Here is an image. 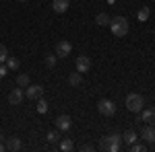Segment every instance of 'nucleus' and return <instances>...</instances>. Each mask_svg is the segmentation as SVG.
<instances>
[{"label": "nucleus", "instance_id": "nucleus-13", "mask_svg": "<svg viewBox=\"0 0 155 152\" xmlns=\"http://www.w3.org/2000/svg\"><path fill=\"white\" fill-rule=\"evenodd\" d=\"M137 140H139V134H137L134 129H128V132L122 136V142H126V146H128V144H134Z\"/></svg>", "mask_w": 155, "mask_h": 152}, {"label": "nucleus", "instance_id": "nucleus-3", "mask_svg": "<svg viewBox=\"0 0 155 152\" xmlns=\"http://www.w3.org/2000/svg\"><path fill=\"white\" fill-rule=\"evenodd\" d=\"M126 109L128 111H132V113H141L143 111V107H145V99H143V95H139V93H130L128 97H126Z\"/></svg>", "mask_w": 155, "mask_h": 152}, {"label": "nucleus", "instance_id": "nucleus-12", "mask_svg": "<svg viewBox=\"0 0 155 152\" xmlns=\"http://www.w3.org/2000/svg\"><path fill=\"white\" fill-rule=\"evenodd\" d=\"M141 119L149 121V126H155V107H149V109L141 111Z\"/></svg>", "mask_w": 155, "mask_h": 152}, {"label": "nucleus", "instance_id": "nucleus-19", "mask_svg": "<svg viewBox=\"0 0 155 152\" xmlns=\"http://www.w3.org/2000/svg\"><path fill=\"white\" fill-rule=\"evenodd\" d=\"M6 148H8V150H21V140H19V138H8Z\"/></svg>", "mask_w": 155, "mask_h": 152}, {"label": "nucleus", "instance_id": "nucleus-14", "mask_svg": "<svg viewBox=\"0 0 155 152\" xmlns=\"http://www.w3.org/2000/svg\"><path fill=\"white\" fill-rule=\"evenodd\" d=\"M62 140V132H60L58 128L56 129H52V132H48V142L50 144H56V142Z\"/></svg>", "mask_w": 155, "mask_h": 152}, {"label": "nucleus", "instance_id": "nucleus-10", "mask_svg": "<svg viewBox=\"0 0 155 152\" xmlns=\"http://www.w3.org/2000/svg\"><path fill=\"white\" fill-rule=\"evenodd\" d=\"M23 99H25V93H23L21 86H19V88H12L11 95H8V103H11V105H21Z\"/></svg>", "mask_w": 155, "mask_h": 152}, {"label": "nucleus", "instance_id": "nucleus-20", "mask_svg": "<svg viewBox=\"0 0 155 152\" xmlns=\"http://www.w3.org/2000/svg\"><path fill=\"white\" fill-rule=\"evenodd\" d=\"M126 148H128V152H145V150H147V146H145V144H139V142L128 144Z\"/></svg>", "mask_w": 155, "mask_h": 152}, {"label": "nucleus", "instance_id": "nucleus-1", "mask_svg": "<svg viewBox=\"0 0 155 152\" xmlns=\"http://www.w3.org/2000/svg\"><path fill=\"white\" fill-rule=\"evenodd\" d=\"M110 29H112V33L116 37H126L128 35V21H126V17H114L110 21Z\"/></svg>", "mask_w": 155, "mask_h": 152}, {"label": "nucleus", "instance_id": "nucleus-17", "mask_svg": "<svg viewBox=\"0 0 155 152\" xmlns=\"http://www.w3.org/2000/svg\"><path fill=\"white\" fill-rule=\"evenodd\" d=\"M29 84H31V80H29V76H27V74H19V76H17V86L27 88Z\"/></svg>", "mask_w": 155, "mask_h": 152}, {"label": "nucleus", "instance_id": "nucleus-26", "mask_svg": "<svg viewBox=\"0 0 155 152\" xmlns=\"http://www.w3.org/2000/svg\"><path fill=\"white\" fill-rule=\"evenodd\" d=\"M6 72H8V68H6L4 64H0V78H4V76H6Z\"/></svg>", "mask_w": 155, "mask_h": 152}, {"label": "nucleus", "instance_id": "nucleus-23", "mask_svg": "<svg viewBox=\"0 0 155 152\" xmlns=\"http://www.w3.org/2000/svg\"><path fill=\"white\" fill-rule=\"evenodd\" d=\"M149 14H151L149 6H143V8L139 11V14H137V17H139V21H147V19H149Z\"/></svg>", "mask_w": 155, "mask_h": 152}, {"label": "nucleus", "instance_id": "nucleus-7", "mask_svg": "<svg viewBox=\"0 0 155 152\" xmlns=\"http://www.w3.org/2000/svg\"><path fill=\"white\" fill-rule=\"evenodd\" d=\"M71 51H72V45L66 41V39L56 43V56H58V58H66V56H71Z\"/></svg>", "mask_w": 155, "mask_h": 152}, {"label": "nucleus", "instance_id": "nucleus-22", "mask_svg": "<svg viewBox=\"0 0 155 152\" xmlns=\"http://www.w3.org/2000/svg\"><path fill=\"white\" fill-rule=\"evenodd\" d=\"M37 111H39V113H46V111H48V101H46L44 97L37 99Z\"/></svg>", "mask_w": 155, "mask_h": 152}, {"label": "nucleus", "instance_id": "nucleus-4", "mask_svg": "<svg viewBox=\"0 0 155 152\" xmlns=\"http://www.w3.org/2000/svg\"><path fill=\"white\" fill-rule=\"evenodd\" d=\"M97 109H99V113H101V115L112 117L114 113H116V103H114V101H110V99H99Z\"/></svg>", "mask_w": 155, "mask_h": 152}, {"label": "nucleus", "instance_id": "nucleus-9", "mask_svg": "<svg viewBox=\"0 0 155 152\" xmlns=\"http://www.w3.org/2000/svg\"><path fill=\"white\" fill-rule=\"evenodd\" d=\"M54 123H56V128L60 129V132H68L72 126V119L68 115H58L56 119H54Z\"/></svg>", "mask_w": 155, "mask_h": 152}, {"label": "nucleus", "instance_id": "nucleus-21", "mask_svg": "<svg viewBox=\"0 0 155 152\" xmlns=\"http://www.w3.org/2000/svg\"><path fill=\"white\" fill-rule=\"evenodd\" d=\"M19 66H21V62H19L17 58H11V56L6 58V68H8V70H17Z\"/></svg>", "mask_w": 155, "mask_h": 152}, {"label": "nucleus", "instance_id": "nucleus-6", "mask_svg": "<svg viewBox=\"0 0 155 152\" xmlns=\"http://www.w3.org/2000/svg\"><path fill=\"white\" fill-rule=\"evenodd\" d=\"M74 68H77V72H81V74L89 72L91 70V60H89V56H79V58L74 60Z\"/></svg>", "mask_w": 155, "mask_h": 152}, {"label": "nucleus", "instance_id": "nucleus-27", "mask_svg": "<svg viewBox=\"0 0 155 152\" xmlns=\"http://www.w3.org/2000/svg\"><path fill=\"white\" fill-rule=\"evenodd\" d=\"M81 150H85V152H91V150H93V146H91V144H85V146H81Z\"/></svg>", "mask_w": 155, "mask_h": 152}, {"label": "nucleus", "instance_id": "nucleus-29", "mask_svg": "<svg viewBox=\"0 0 155 152\" xmlns=\"http://www.w3.org/2000/svg\"><path fill=\"white\" fill-rule=\"evenodd\" d=\"M17 2H27V0H17Z\"/></svg>", "mask_w": 155, "mask_h": 152}, {"label": "nucleus", "instance_id": "nucleus-11", "mask_svg": "<svg viewBox=\"0 0 155 152\" xmlns=\"http://www.w3.org/2000/svg\"><path fill=\"white\" fill-rule=\"evenodd\" d=\"M68 0H52V8L58 12V14H62V12H66L68 11Z\"/></svg>", "mask_w": 155, "mask_h": 152}, {"label": "nucleus", "instance_id": "nucleus-18", "mask_svg": "<svg viewBox=\"0 0 155 152\" xmlns=\"http://www.w3.org/2000/svg\"><path fill=\"white\" fill-rule=\"evenodd\" d=\"M58 144H60V150H64V152H71L72 148H74L72 140H68V138H62V140H60Z\"/></svg>", "mask_w": 155, "mask_h": 152}, {"label": "nucleus", "instance_id": "nucleus-28", "mask_svg": "<svg viewBox=\"0 0 155 152\" xmlns=\"http://www.w3.org/2000/svg\"><path fill=\"white\" fill-rule=\"evenodd\" d=\"M2 150H4V146H2V144H0V152H2Z\"/></svg>", "mask_w": 155, "mask_h": 152}, {"label": "nucleus", "instance_id": "nucleus-8", "mask_svg": "<svg viewBox=\"0 0 155 152\" xmlns=\"http://www.w3.org/2000/svg\"><path fill=\"white\" fill-rule=\"evenodd\" d=\"M141 140L147 142V144H153L155 142V126H145L143 129H141Z\"/></svg>", "mask_w": 155, "mask_h": 152}, {"label": "nucleus", "instance_id": "nucleus-15", "mask_svg": "<svg viewBox=\"0 0 155 152\" xmlns=\"http://www.w3.org/2000/svg\"><path fill=\"white\" fill-rule=\"evenodd\" d=\"M81 82H83V74L81 72H72L71 76H68V84L71 86H79Z\"/></svg>", "mask_w": 155, "mask_h": 152}, {"label": "nucleus", "instance_id": "nucleus-16", "mask_svg": "<svg viewBox=\"0 0 155 152\" xmlns=\"http://www.w3.org/2000/svg\"><path fill=\"white\" fill-rule=\"evenodd\" d=\"M110 21H112V19L107 17L106 12H99V14L95 17V23L99 25V27H107V25H110Z\"/></svg>", "mask_w": 155, "mask_h": 152}, {"label": "nucleus", "instance_id": "nucleus-5", "mask_svg": "<svg viewBox=\"0 0 155 152\" xmlns=\"http://www.w3.org/2000/svg\"><path fill=\"white\" fill-rule=\"evenodd\" d=\"M44 86L41 84H29L27 88H25V97L27 99H31V101H37V99H41L44 97Z\"/></svg>", "mask_w": 155, "mask_h": 152}, {"label": "nucleus", "instance_id": "nucleus-24", "mask_svg": "<svg viewBox=\"0 0 155 152\" xmlns=\"http://www.w3.org/2000/svg\"><path fill=\"white\" fill-rule=\"evenodd\" d=\"M56 60H58V56H56V54L46 56V66H48V68H54V66H56Z\"/></svg>", "mask_w": 155, "mask_h": 152}, {"label": "nucleus", "instance_id": "nucleus-25", "mask_svg": "<svg viewBox=\"0 0 155 152\" xmlns=\"http://www.w3.org/2000/svg\"><path fill=\"white\" fill-rule=\"evenodd\" d=\"M6 58H8V49L0 43V64H4V62H6Z\"/></svg>", "mask_w": 155, "mask_h": 152}, {"label": "nucleus", "instance_id": "nucleus-2", "mask_svg": "<svg viewBox=\"0 0 155 152\" xmlns=\"http://www.w3.org/2000/svg\"><path fill=\"white\" fill-rule=\"evenodd\" d=\"M120 144H122V136H120V134H107L106 138L101 140L99 148L106 150V152H118Z\"/></svg>", "mask_w": 155, "mask_h": 152}]
</instances>
